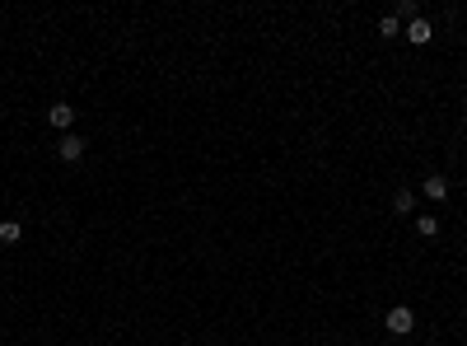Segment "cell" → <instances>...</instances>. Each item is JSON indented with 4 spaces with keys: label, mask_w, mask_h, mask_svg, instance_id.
Instances as JSON below:
<instances>
[{
    "label": "cell",
    "mask_w": 467,
    "mask_h": 346,
    "mask_svg": "<svg viewBox=\"0 0 467 346\" xmlns=\"http://www.w3.org/2000/svg\"><path fill=\"white\" fill-rule=\"evenodd\" d=\"M383 328H388L392 337H406V332L416 328V314H411V309H406V304H392L388 314H383Z\"/></svg>",
    "instance_id": "6da1fadb"
},
{
    "label": "cell",
    "mask_w": 467,
    "mask_h": 346,
    "mask_svg": "<svg viewBox=\"0 0 467 346\" xmlns=\"http://www.w3.org/2000/svg\"><path fill=\"white\" fill-rule=\"evenodd\" d=\"M402 33H406V43H411V47H425V43L435 38V29H430V19H420V15L411 19V24H406Z\"/></svg>",
    "instance_id": "7a4b0ae2"
},
{
    "label": "cell",
    "mask_w": 467,
    "mask_h": 346,
    "mask_svg": "<svg viewBox=\"0 0 467 346\" xmlns=\"http://www.w3.org/2000/svg\"><path fill=\"white\" fill-rule=\"evenodd\" d=\"M56 155H61L66 164H79V159H84V136H61Z\"/></svg>",
    "instance_id": "3957f363"
},
{
    "label": "cell",
    "mask_w": 467,
    "mask_h": 346,
    "mask_svg": "<svg viewBox=\"0 0 467 346\" xmlns=\"http://www.w3.org/2000/svg\"><path fill=\"white\" fill-rule=\"evenodd\" d=\"M47 122L56 126V131H70V122H75V108H70V103H52V108H47Z\"/></svg>",
    "instance_id": "277c9868"
},
{
    "label": "cell",
    "mask_w": 467,
    "mask_h": 346,
    "mask_svg": "<svg viewBox=\"0 0 467 346\" xmlns=\"http://www.w3.org/2000/svg\"><path fill=\"white\" fill-rule=\"evenodd\" d=\"M420 192H425L430 202H444V197H449V178H444V173H430V178L420 183Z\"/></svg>",
    "instance_id": "5b68a950"
},
{
    "label": "cell",
    "mask_w": 467,
    "mask_h": 346,
    "mask_svg": "<svg viewBox=\"0 0 467 346\" xmlns=\"http://www.w3.org/2000/svg\"><path fill=\"white\" fill-rule=\"evenodd\" d=\"M392 211H397V216H411V211H416V192L397 188V192H392Z\"/></svg>",
    "instance_id": "8992f818"
},
{
    "label": "cell",
    "mask_w": 467,
    "mask_h": 346,
    "mask_svg": "<svg viewBox=\"0 0 467 346\" xmlns=\"http://www.w3.org/2000/svg\"><path fill=\"white\" fill-rule=\"evenodd\" d=\"M24 239V225L19 220H0V243H19Z\"/></svg>",
    "instance_id": "52a82bcc"
},
{
    "label": "cell",
    "mask_w": 467,
    "mask_h": 346,
    "mask_svg": "<svg viewBox=\"0 0 467 346\" xmlns=\"http://www.w3.org/2000/svg\"><path fill=\"white\" fill-rule=\"evenodd\" d=\"M416 234L420 239H435L439 234V220H435V216H416Z\"/></svg>",
    "instance_id": "ba28073f"
},
{
    "label": "cell",
    "mask_w": 467,
    "mask_h": 346,
    "mask_svg": "<svg viewBox=\"0 0 467 346\" xmlns=\"http://www.w3.org/2000/svg\"><path fill=\"white\" fill-rule=\"evenodd\" d=\"M378 33H383V38H397V33H402V19H397V15H383V19H378Z\"/></svg>",
    "instance_id": "9c48e42d"
},
{
    "label": "cell",
    "mask_w": 467,
    "mask_h": 346,
    "mask_svg": "<svg viewBox=\"0 0 467 346\" xmlns=\"http://www.w3.org/2000/svg\"><path fill=\"white\" fill-rule=\"evenodd\" d=\"M425 346H435V342H425Z\"/></svg>",
    "instance_id": "30bf717a"
}]
</instances>
